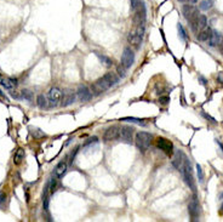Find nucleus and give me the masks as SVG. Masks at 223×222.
<instances>
[{
  "label": "nucleus",
  "mask_w": 223,
  "mask_h": 222,
  "mask_svg": "<svg viewBox=\"0 0 223 222\" xmlns=\"http://www.w3.org/2000/svg\"><path fill=\"white\" fill-rule=\"evenodd\" d=\"M201 115H203V117H204V118H206V119H208V120H211V122H212V123H213V124H216V120H215V119H213V118H212V117H211V115H209V114H206V113H205V112H201Z\"/></svg>",
  "instance_id": "e433bc0d"
},
{
  "label": "nucleus",
  "mask_w": 223,
  "mask_h": 222,
  "mask_svg": "<svg viewBox=\"0 0 223 222\" xmlns=\"http://www.w3.org/2000/svg\"><path fill=\"white\" fill-rule=\"evenodd\" d=\"M116 73H118V77L119 78H125L126 77V68L123 66V64H119L118 67H116Z\"/></svg>",
  "instance_id": "c756f323"
},
{
  "label": "nucleus",
  "mask_w": 223,
  "mask_h": 222,
  "mask_svg": "<svg viewBox=\"0 0 223 222\" xmlns=\"http://www.w3.org/2000/svg\"><path fill=\"white\" fill-rule=\"evenodd\" d=\"M0 85L6 90H12L17 86V79L14 78H0Z\"/></svg>",
  "instance_id": "2eb2a0df"
},
{
  "label": "nucleus",
  "mask_w": 223,
  "mask_h": 222,
  "mask_svg": "<svg viewBox=\"0 0 223 222\" xmlns=\"http://www.w3.org/2000/svg\"><path fill=\"white\" fill-rule=\"evenodd\" d=\"M189 1H190V2H192V4H195V2H196V1H198V0H189Z\"/></svg>",
  "instance_id": "c03bdc74"
},
{
  "label": "nucleus",
  "mask_w": 223,
  "mask_h": 222,
  "mask_svg": "<svg viewBox=\"0 0 223 222\" xmlns=\"http://www.w3.org/2000/svg\"><path fill=\"white\" fill-rule=\"evenodd\" d=\"M208 42H209V46H211V47H216V46L221 45L223 42L222 34L220 32H217V30H212Z\"/></svg>",
  "instance_id": "f8f14e48"
},
{
  "label": "nucleus",
  "mask_w": 223,
  "mask_h": 222,
  "mask_svg": "<svg viewBox=\"0 0 223 222\" xmlns=\"http://www.w3.org/2000/svg\"><path fill=\"white\" fill-rule=\"evenodd\" d=\"M143 2V0H130V4H131V9L133 11H136L139 7V5Z\"/></svg>",
  "instance_id": "473e14b6"
},
{
  "label": "nucleus",
  "mask_w": 223,
  "mask_h": 222,
  "mask_svg": "<svg viewBox=\"0 0 223 222\" xmlns=\"http://www.w3.org/2000/svg\"><path fill=\"white\" fill-rule=\"evenodd\" d=\"M91 92H92L94 96H99V95L102 94V91L98 89V86L96 84H92V85H91Z\"/></svg>",
  "instance_id": "f704fd0d"
},
{
  "label": "nucleus",
  "mask_w": 223,
  "mask_h": 222,
  "mask_svg": "<svg viewBox=\"0 0 223 222\" xmlns=\"http://www.w3.org/2000/svg\"><path fill=\"white\" fill-rule=\"evenodd\" d=\"M96 142H97V137H92V139L87 140V142L85 143V147L89 146V144H91V143H96Z\"/></svg>",
  "instance_id": "4c0bfd02"
},
{
  "label": "nucleus",
  "mask_w": 223,
  "mask_h": 222,
  "mask_svg": "<svg viewBox=\"0 0 223 222\" xmlns=\"http://www.w3.org/2000/svg\"><path fill=\"white\" fill-rule=\"evenodd\" d=\"M66 171H67V163H66V162H61V163H58L57 166L55 167L54 174H55V176L57 179H61V177H63V175L66 174Z\"/></svg>",
  "instance_id": "f3484780"
},
{
  "label": "nucleus",
  "mask_w": 223,
  "mask_h": 222,
  "mask_svg": "<svg viewBox=\"0 0 223 222\" xmlns=\"http://www.w3.org/2000/svg\"><path fill=\"white\" fill-rule=\"evenodd\" d=\"M30 130V135L34 137V139H40V137H44L45 136V132L42 131L40 129H37V127H29Z\"/></svg>",
  "instance_id": "bb28decb"
},
{
  "label": "nucleus",
  "mask_w": 223,
  "mask_h": 222,
  "mask_svg": "<svg viewBox=\"0 0 223 222\" xmlns=\"http://www.w3.org/2000/svg\"><path fill=\"white\" fill-rule=\"evenodd\" d=\"M47 189H49V184H46L45 191H44V195H42V209L44 211H49V195H47Z\"/></svg>",
  "instance_id": "5701e85b"
},
{
  "label": "nucleus",
  "mask_w": 223,
  "mask_h": 222,
  "mask_svg": "<svg viewBox=\"0 0 223 222\" xmlns=\"http://www.w3.org/2000/svg\"><path fill=\"white\" fill-rule=\"evenodd\" d=\"M37 106H38L40 109L47 108V106H49V103H47V98L45 97L44 95H38V97H37Z\"/></svg>",
  "instance_id": "412c9836"
},
{
  "label": "nucleus",
  "mask_w": 223,
  "mask_h": 222,
  "mask_svg": "<svg viewBox=\"0 0 223 222\" xmlns=\"http://www.w3.org/2000/svg\"><path fill=\"white\" fill-rule=\"evenodd\" d=\"M180 1H184V0H180Z\"/></svg>",
  "instance_id": "a18cd8bd"
},
{
  "label": "nucleus",
  "mask_w": 223,
  "mask_h": 222,
  "mask_svg": "<svg viewBox=\"0 0 223 222\" xmlns=\"http://www.w3.org/2000/svg\"><path fill=\"white\" fill-rule=\"evenodd\" d=\"M104 77L108 79V82L111 83L112 86H114V85H116L119 83V77L115 73H107V74H104Z\"/></svg>",
  "instance_id": "393cba45"
},
{
  "label": "nucleus",
  "mask_w": 223,
  "mask_h": 222,
  "mask_svg": "<svg viewBox=\"0 0 223 222\" xmlns=\"http://www.w3.org/2000/svg\"><path fill=\"white\" fill-rule=\"evenodd\" d=\"M120 139V127L118 125H113L111 127H108L103 135V140L106 142H111L115 140Z\"/></svg>",
  "instance_id": "1a4fd4ad"
},
{
  "label": "nucleus",
  "mask_w": 223,
  "mask_h": 222,
  "mask_svg": "<svg viewBox=\"0 0 223 222\" xmlns=\"http://www.w3.org/2000/svg\"><path fill=\"white\" fill-rule=\"evenodd\" d=\"M221 212H223V192L221 193Z\"/></svg>",
  "instance_id": "a19ab883"
},
{
  "label": "nucleus",
  "mask_w": 223,
  "mask_h": 222,
  "mask_svg": "<svg viewBox=\"0 0 223 222\" xmlns=\"http://www.w3.org/2000/svg\"><path fill=\"white\" fill-rule=\"evenodd\" d=\"M95 54H96V56L98 57V60L101 61V63H102L103 66H106V67H108V68L113 66V61H112L108 56L102 55V54H99V52H95Z\"/></svg>",
  "instance_id": "aec40b11"
},
{
  "label": "nucleus",
  "mask_w": 223,
  "mask_h": 222,
  "mask_svg": "<svg viewBox=\"0 0 223 222\" xmlns=\"http://www.w3.org/2000/svg\"><path fill=\"white\" fill-rule=\"evenodd\" d=\"M211 33H212V29H210V28H204V29L198 34L196 39L200 40V42H206V40H209Z\"/></svg>",
  "instance_id": "6ab92c4d"
},
{
  "label": "nucleus",
  "mask_w": 223,
  "mask_h": 222,
  "mask_svg": "<svg viewBox=\"0 0 223 222\" xmlns=\"http://www.w3.org/2000/svg\"><path fill=\"white\" fill-rule=\"evenodd\" d=\"M146 18H147V10H146V5L144 2H142L139 5V7L135 11L133 15V23L138 27V26H144L146 23Z\"/></svg>",
  "instance_id": "20e7f679"
},
{
  "label": "nucleus",
  "mask_w": 223,
  "mask_h": 222,
  "mask_svg": "<svg viewBox=\"0 0 223 222\" xmlns=\"http://www.w3.org/2000/svg\"><path fill=\"white\" fill-rule=\"evenodd\" d=\"M5 199H6V195H5V194H1V195H0V204H1V202H4Z\"/></svg>",
  "instance_id": "79ce46f5"
},
{
  "label": "nucleus",
  "mask_w": 223,
  "mask_h": 222,
  "mask_svg": "<svg viewBox=\"0 0 223 222\" xmlns=\"http://www.w3.org/2000/svg\"><path fill=\"white\" fill-rule=\"evenodd\" d=\"M21 97L27 100V101H33V92L29 90H22L21 91Z\"/></svg>",
  "instance_id": "c85d7f7f"
},
{
  "label": "nucleus",
  "mask_w": 223,
  "mask_h": 222,
  "mask_svg": "<svg viewBox=\"0 0 223 222\" xmlns=\"http://www.w3.org/2000/svg\"><path fill=\"white\" fill-rule=\"evenodd\" d=\"M199 82H201L203 85H206V79L204 77H199Z\"/></svg>",
  "instance_id": "ea45409f"
},
{
  "label": "nucleus",
  "mask_w": 223,
  "mask_h": 222,
  "mask_svg": "<svg viewBox=\"0 0 223 222\" xmlns=\"http://www.w3.org/2000/svg\"><path fill=\"white\" fill-rule=\"evenodd\" d=\"M62 96H63V92L59 87H52L50 91H49V95H47V100L50 102V106L51 107H57L59 104V102L62 101Z\"/></svg>",
  "instance_id": "7ed1b4c3"
},
{
  "label": "nucleus",
  "mask_w": 223,
  "mask_h": 222,
  "mask_svg": "<svg viewBox=\"0 0 223 222\" xmlns=\"http://www.w3.org/2000/svg\"><path fill=\"white\" fill-rule=\"evenodd\" d=\"M133 62H135V54H133V51L130 47H125L124 51H123V55H121V64L127 69V68H131Z\"/></svg>",
  "instance_id": "6e6552de"
},
{
  "label": "nucleus",
  "mask_w": 223,
  "mask_h": 222,
  "mask_svg": "<svg viewBox=\"0 0 223 222\" xmlns=\"http://www.w3.org/2000/svg\"><path fill=\"white\" fill-rule=\"evenodd\" d=\"M196 174H198V179H199V182L203 183L204 182V172H203V169L199 164H196Z\"/></svg>",
  "instance_id": "2f4dec72"
},
{
  "label": "nucleus",
  "mask_w": 223,
  "mask_h": 222,
  "mask_svg": "<svg viewBox=\"0 0 223 222\" xmlns=\"http://www.w3.org/2000/svg\"><path fill=\"white\" fill-rule=\"evenodd\" d=\"M133 127L129 126V125H124L120 127V139L123 140L125 143L131 144L133 142Z\"/></svg>",
  "instance_id": "9d476101"
},
{
  "label": "nucleus",
  "mask_w": 223,
  "mask_h": 222,
  "mask_svg": "<svg viewBox=\"0 0 223 222\" xmlns=\"http://www.w3.org/2000/svg\"><path fill=\"white\" fill-rule=\"evenodd\" d=\"M170 102V97L168 96H163V97L159 98V103L160 104H167Z\"/></svg>",
  "instance_id": "c9c22d12"
},
{
  "label": "nucleus",
  "mask_w": 223,
  "mask_h": 222,
  "mask_svg": "<svg viewBox=\"0 0 223 222\" xmlns=\"http://www.w3.org/2000/svg\"><path fill=\"white\" fill-rule=\"evenodd\" d=\"M188 212L190 216L192 221H198L199 220V214H200V209H199V202L196 195H193L189 204H188Z\"/></svg>",
  "instance_id": "39448f33"
},
{
  "label": "nucleus",
  "mask_w": 223,
  "mask_h": 222,
  "mask_svg": "<svg viewBox=\"0 0 223 222\" xmlns=\"http://www.w3.org/2000/svg\"><path fill=\"white\" fill-rule=\"evenodd\" d=\"M184 154L181 152V151H177V152L175 153V155H173V159H172V162H171V164H172V166L175 167V169H177V170H180V167L182 166V164H183V160H184Z\"/></svg>",
  "instance_id": "dca6fc26"
},
{
  "label": "nucleus",
  "mask_w": 223,
  "mask_h": 222,
  "mask_svg": "<svg viewBox=\"0 0 223 222\" xmlns=\"http://www.w3.org/2000/svg\"><path fill=\"white\" fill-rule=\"evenodd\" d=\"M23 159H24V151H23L22 148H20V149H17V152L15 153L14 163L15 164H20Z\"/></svg>",
  "instance_id": "a878e982"
},
{
  "label": "nucleus",
  "mask_w": 223,
  "mask_h": 222,
  "mask_svg": "<svg viewBox=\"0 0 223 222\" xmlns=\"http://www.w3.org/2000/svg\"><path fill=\"white\" fill-rule=\"evenodd\" d=\"M121 120H123V122H132V123H137V124H139V125H146L144 120H142V119H137V118H130V117H126V118H123Z\"/></svg>",
  "instance_id": "7c9ffc66"
},
{
  "label": "nucleus",
  "mask_w": 223,
  "mask_h": 222,
  "mask_svg": "<svg viewBox=\"0 0 223 222\" xmlns=\"http://www.w3.org/2000/svg\"><path fill=\"white\" fill-rule=\"evenodd\" d=\"M180 171H181V175L184 182H186V184L193 192H195V182L194 177H193V172H192V166H190V162L188 160L187 157H184V160H183L182 166L180 167Z\"/></svg>",
  "instance_id": "f257e3e1"
},
{
  "label": "nucleus",
  "mask_w": 223,
  "mask_h": 222,
  "mask_svg": "<svg viewBox=\"0 0 223 222\" xmlns=\"http://www.w3.org/2000/svg\"><path fill=\"white\" fill-rule=\"evenodd\" d=\"M217 143H218V146L221 147V149H222V152H223V144L221 143V142H218V141H217Z\"/></svg>",
  "instance_id": "37998d69"
},
{
  "label": "nucleus",
  "mask_w": 223,
  "mask_h": 222,
  "mask_svg": "<svg viewBox=\"0 0 223 222\" xmlns=\"http://www.w3.org/2000/svg\"><path fill=\"white\" fill-rule=\"evenodd\" d=\"M75 101V94L72 91V90H67L66 92H63V96H62V106L63 107H68L70 104H73Z\"/></svg>",
  "instance_id": "ddd939ff"
},
{
  "label": "nucleus",
  "mask_w": 223,
  "mask_h": 222,
  "mask_svg": "<svg viewBox=\"0 0 223 222\" xmlns=\"http://www.w3.org/2000/svg\"><path fill=\"white\" fill-rule=\"evenodd\" d=\"M196 24H198V29H204V28H206V24H208V18H206V16H205V15H199V16H198Z\"/></svg>",
  "instance_id": "b1692460"
},
{
  "label": "nucleus",
  "mask_w": 223,
  "mask_h": 222,
  "mask_svg": "<svg viewBox=\"0 0 223 222\" xmlns=\"http://www.w3.org/2000/svg\"><path fill=\"white\" fill-rule=\"evenodd\" d=\"M213 6V0H201L199 2V9L203 11H208Z\"/></svg>",
  "instance_id": "4be33fe9"
},
{
  "label": "nucleus",
  "mask_w": 223,
  "mask_h": 222,
  "mask_svg": "<svg viewBox=\"0 0 223 222\" xmlns=\"http://www.w3.org/2000/svg\"><path fill=\"white\" fill-rule=\"evenodd\" d=\"M217 82H218V83H221V84L223 83V73L222 72H220V73H218V75H217Z\"/></svg>",
  "instance_id": "58836bf2"
},
{
  "label": "nucleus",
  "mask_w": 223,
  "mask_h": 222,
  "mask_svg": "<svg viewBox=\"0 0 223 222\" xmlns=\"http://www.w3.org/2000/svg\"><path fill=\"white\" fill-rule=\"evenodd\" d=\"M177 29H178V35H180V39L183 40V42H186L187 40V34H186V30H184V28L182 26L181 23H178L177 24Z\"/></svg>",
  "instance_id": "cd10ccee"
},
{
  "label": "nucleus",
  "mask_w": 223,
  "mask_h": 222,
  "mask_svg": "<svg viewBox=\"0 0 223 222\" xmlns=\"http://www.w3.org/2000/svg\"><path fill=\"white\" fill-rule=\"evenodd\" d=\"M49 189H50L51 193H55L57 191V180L56 179H51V182L49 184Z\"/></svg>",
  "instance_id": "72a5a7b5"
},
{
  "label": "nucleus",
  "mask_w": 223,
  "mask_h": 222,
  "mask_svg": "<svg viewBox=\"0 0 223 222\" xmlns=\"http://www.w3.org/2000/svg\"><path fill=\"white\" fill-rule=\"evenodd\" d=\"M95 84L97 85L98 89H99V90H101L102 92H103V91H107L108 89H111V87H112L111 83L108 82V79H107V78H106L104 75H103L102 78H99V79H98V80H97V82H96Z\"/></svg>",
  "instance_id": "a211bd4d"
},
{
  "label": "nucleus",
  "mask_w": 223,
  "mask_h": 222,
  "mask_svg": "<svg viewBox=\"0 0 223 222\" xmlns=\"http://www.w3.org/2000/svg\"><path fill=\"white\" fill-rule=\"evenodd\" d=\"M127 42L129 44H131L135 49H139L142 45V37H139L136 33H130L127 35Z\"/></svg>",
  "instance_id": "4468645a"
},
{
  "label": "nucleus",
  "mask_w": 223,
  "mask_h": 222,
  "mask_svg": "<svg viewBox=\"0 0 223 222\" xmlns=\"http://www.w3.org/2000/svg\"><path fill=\"white\" fill-rule=\"evenodd\" d=\"M152 139L153 136L148 132H144V131H139L136 134V137H135V142H136V146L138 147V149L141 152H146L151 143H152Z\"/></svg>",
  "instance_id": "f03ea898"
},
{
  "label": "nucleus",
  "mask_w": 223,
  "mask_h": 222,
  "mask_svg": "<svg viewBox=\"0 0 223 222\" xmlns=\"http://www.w3.org/2000/svg\"><path fill=\"white\" fill-rule=\"evenodd\" d=\"M77 95H78V98H79L81 102H87V101H90V100L92 98V96H94L92 92L89 90V87L85 86V85H81V86L78 87Z\"/></svg>",
  "instance_id": "9b49d317"
},
{
  "label": "nucleus",
  "mask_w": 223,
  "mask_h": 222,
  "mask_svg": "<svg viewBox=\"0 0 223 222\" xmlns=\"http://www.w3.org/2000/svg\"><path fill=\"white\" fill-rule=\"evenodd\" d=\"M156 147L163 151L166 155H172L173 154V143L164 137H159L156 140Z\"/></svg>",
  "instance_id": "423d86ee"
},
{
  "label": "nucleus",
  "mask_w": 223,
  "mask_h": 222,
  "mask_svg": "<svg viewBox=\"0 0 223 222\" xmlns=\"http://www.w3.org/2000/svg\"><path fill=\"white\" fill-rule=\"evenodd\" d=\"M182 14H183V16L186 17V20L188 22H190V21L198 20L199 10L193 5H183L182 6Z\"/></svg>",
  "instance_id": "0eeeda50"
}]
</instances>
